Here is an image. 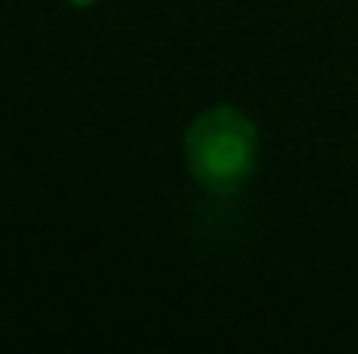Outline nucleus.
<instances>
[{"mask_svg": "<svg viewBox=\"0 0 358 354\" xmlns=\"http://www.w3.org/2000/svg\"><path fill=\"white\" fill-rule=\"evenodd\" d=\"M183 163L213 196L242 192L259 167V129L234 104H213L192 117L183 134Z\"/></svg>", "mask_w": 358, "mask_h": 354, "instance_id": "f257e3e1", "label": "nucleus"}, {"mask_svg": "<svg viewBox=\"0 0 358 354\" xmlns=\"http://www.w3.org/2000/svg\"><path fill=\"white\" fill-rule=\"evenodd\" d=\"M71 4H92V0H71Z\"/></svg>", "mask_w": 358, "mask_h": 354, "instance_id": "f03ea898", "label": "nucleus"}]
</instances>
